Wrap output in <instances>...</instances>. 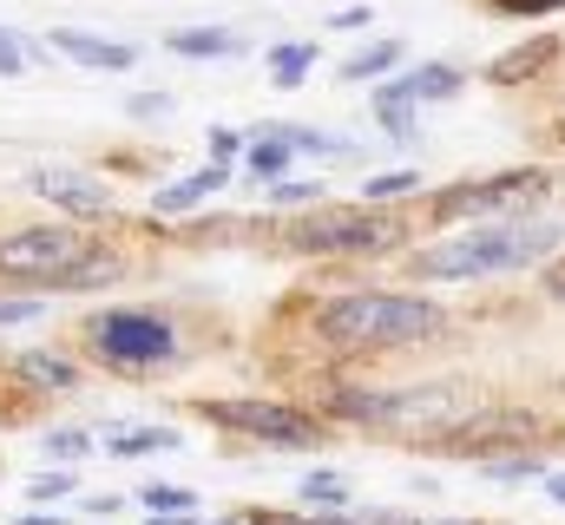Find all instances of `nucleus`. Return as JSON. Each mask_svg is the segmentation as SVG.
Here are the masks:
<instances>
[{
    "instance_id": "obj_1",
    "label": "nucleus",
    "mask_w": 565,
    "mask_h": 525,
    "mask_svg": "<svg viewBox=\"0 0 565 525\" xmlns=\"http://www.w3.org/2000/svg\"><path fill=\"white\" fill-rule=\"evenodd\" d=\"M309 329L329 355H402L447 329V309L415 289H349L316 302Z\"/></svg>"
},
{
    "instance_id": "obj_2",
    "label": "nucleus",
    "mask_w": 565,
    "mask_h": 525,
    "mask_svg": "<svg viewBox=\"0 0 565 525\" xmlns=\"http://www.w3.org/2000/svg\"><path fill=\"white\" fill-rule=\"evenodd\" d=\"M565 244L559 217H533V211H513V217H487V224H467L460 237H440L408 257V276L422 282H480V276H513V269H533V262H553Z\"/></svg>"
},
{
    "instance_id": "obj_3",
    "label": "nucleus",
    "mask_w": 565,
    "mask_h": 525,
    "mask_svg": "<svg viewBox=\"0 0 565 525\" xmlns=\"http://www.w3.org/2000/svg\"><path fill=\"white\" fill-rule=\"evenodd\" d=\"M79 342H86V355H93L99 368H113V375H151V368H164V362L184 355L178 329H171L158 309H99V315H86Z\"/></svg>"
},
{
    "instance_id": "obj_4",
    "label": "nucleus",
    "mask_w": 565,
    "mask_h": 525,
    "mask_svg": "<svg viewBox=\"0 0 565 525\" xmlns=\"http://www.w3.org/2000/svg\"><path fill=\"white\" fill-rule=\"evenodd\" d=\"M402 244H408V224L402 217L355 211V204L309 211V217L282 224V250H296V257H395Z\"/></svg>"
},
{
    "instance_id": "obj_5",
    "label": "nucleus",
    "mask_w": 565,
    "mask_h": 525,
    "mask_svg": "<svg viewBox=\"0 0 565 525\" xmlns=\"http://www.w3.org/2000/svg\"><path fill=\"white\" fill-rule=\"evenodd\" d=\"M198 414L224 433H244V440H264V447H296V453L329 440L322 414H309L302 400H270V394H211V400H198Z\"/></svg>"
},
{
    "instance_id": "obj_6",
    "label": "nucleus",
    "mask_w": 565,
    "mask_h": 525,
    "mask_svg": "<svg viewBox=\"0 0 565 525\" xmlns=\"http://www.w3.org/2000/svg\"><path fill=\"white\" fill-rule=\"evenodd\" d=\"M546 191H553V171H540V164H513V171L460 178V184L434 191V197H427V217H434V224H487V217L533 211Z\"/></svg>"
},
{
    "instance_id": "obj_7",
    "label": "nucleus",
    "mask_w": 565,
    "mask_h": 525,
    "mask_svg": "<svg viewBox=\"0 0 565 525\" xmlns=\"http://www.w3.org/2000/svg\"><path fill=\"white\" fill-rule=\"evenodd\" d=\"M99 237H86L79 224H20L0 237V282H20V289H60V276L73 262L93 257Z\"/></svg>"
},
{
    "instance_id": "obj_8",
    "label": "nucleus",
    "mask_w": 565,
    "mask_h": 525,
    "mask_svg": "<svg viewBox=\"0 0 565 525\" xmlns=\"http://www.w3.org/2000/svg\"><path fill=\"white\" fill-rule=\"evenodd\" d=\"M533 440H546V414L526 407V400H487L473 414H460L454 427L434 433L440 453H460V460H500V453H526Z\"/></svg>"
},
{
    "instance_id": "obj_9",
    "label": "nucleus",
    "mask_w": 565,
    "mask_h": 525,
    "mask_svg": "<svg viewBox=\"0 0 565 525\" xmlns=\"http://www.w3.org/2000/svg\"><path fill=\"white\" fill-rule=\"evenodd\" d=\"M26 191L46 197V204H60L66 217H113V211H119L113 191H106L93 171H73V164H40V171H26Z\"/></svg>"
},
{
    "instance_id": "obj_10",
    "label": "nucleus",
    "mask_w": 565,
    "mask_h": 525,
    "mask_svg": "<svg viewBox=\"0 0 565 525\" xmlns=\"http://www.w3.org/2000/svg\"><path fill=\"white\" fill-rule=\"evenodd\" d=\"M53 53L86 66V73H132L139 66V46L126 40H99V33H79V26H53Z\"/></svg>"
},
{
    "instance_id": "obj_11",
    "label": "nucleus",
    "mask_w": 565,
    "mask_h": 525,
    "mask_svg": "<svg viewBox=\"0 0 565 525\" xmlns=\"http://www.w3.org/2000/svg\"><path fill=\"white\" fill-rule=\"evenodd\" d=\"M7 375L33 394H73L86 382V368H79L73 355H60V349H20V355L7 362Z\"/></svg>"
},
{
    "instance_id": "obj_12",
    "label": "nucleus",
    "mask_w": 565,
    "mask_h": 525,
    "mask_svg": "<svg viewBox=\"0 0 565 525\" xmlns=\"http://www.w3.org/2000/svg\"><path fill=\"white\" fill-rule=\"evenodd\" d=\"M553 60H559V40H553V33H540V40H526V46L500 53V60L487 66V86H526V79H540Z\"/></svg>"
},
{
    "instance_id": "obj_13",
    "label": "nucleus",
    "mask_w": 565,
    "mask_h": 525,
    "mask_svg": "<svg viewBox=\"0 0 565 525\" xmlns=\"http://www.w3.org/2000/svg\"><path fill=\"white\" fill-rule=\"evenodd\" d=\"M369 113H375V126L388 131L395 144H415V131H422V126H415V113H422V99L408 93V79H402V73L375 86V106H369Z\"/></svg>"
},
{
    "instance_id": "obj_14",
    "label": "nucleus",
    "mask_w": 565,
    "mask_h": 525,
    "mask_svg": "<svg viewBox=\"0 0 565 525\" xmlns=\"http://www.w3.org/2000/svg\"><path fill=\"white\" fill-rule=\"evenodd\" d=\"M224 184H231V164H204V171L164 184V191L151 197V211H158V217H184V211H198V204H204L211 191H224Z\"/></svg>"
},
{
    "instance_id": "obj_15",
    "label": "nucleus",
    "mask_w": 565,
    "mask_h": 525,
    "mask_svg": "<svg viewBox=\"0 0 565 525\" xmlns=\"http://www.w3.org/2000/svg\"><path fill=\"white\" fill-rule=\"evenodd\" d=\"M164 46L178 60H237L244 53V40L224 33V26H184V33H164Z\"/></svg>"
},
{
    "instance_id": "obj_16",
    "label": "nucleus",
    "mask_w": 565,
    "mask_h": 525,
    "mask_svg": "<svg viewBox=\"0 0 565 525\" xmlns=\"http://www.w3.org/2000/svg\"><path fill=\"white\" fill-rule=\"evenodd\" d=\"M402 60H408V46H402V40H375V46H362V53H355V60L342 66V79H349V86H369V79H388V73L402 66Z\"/></svg>"
},
{
    "instance_id": "obj_17",
    "label": "nucleus",
    "mask_w": 565,
    "mask_h": 525,
    "mask_svg": "<svg viewBox=\"0 0 565 525\" xmlns=\"http://www.w3.org/2000/svg\"><path fill=\"white\" fill-rule=\"evenodd\" d=\"M145 453H178V427H113V460H145Z\"/></svg>"
},
{
    "instance_id": "obj_18",
    "label": "nucleus",
    "mask_w": 565,
    "mask_h": 525,
    "mask_svg": "<svg viewBox=\"0 0 565 525\" xmlns=\"http://www.w3.org/2000/svg\"><path fill=\"white\" fill-rule=\"evenodd\" d=\"M402 79H408V93H415V99H454V93H460V86H467V73H460V66H447V60H434V66H415V73H402Z\"/></svg>"
},
{
    "instance_id": "obj_19",
    "label": "nucleus",
    "mask_w": 565,
    "mask_h": 525,
    "mask_svg": "<svg viewBox=\"0 0 565 525\" xmlns=\"http://www.w3.org/2000/svg\"><path fill=\"white\" fill-rule=\"evenodd\" d=\"M480 473L493 486H520V480H546L553 467H546V453H500V460H480Z\"/></svg>"
},
{
    "instance_id": "obj_20",
    "label": "nucleus",
    "mask_w": 565,
    "mask_h": 525,
    "mask_svg": "<svg viewBox=\"0 0 565 525\" xmlns=\"http://www.w3.org/2000/svg\"><path fill=\"white\" fill-rule=\"evenodd\" d=\"M244 164H250L257 178H282V171L296 164V144L282 138V126H270L264 138H257V144H250V158H244Z\"/></svg>"
},
{
    "instance_id": "obj_21",
    "label": "nucleus",
    "mask_w": 565,
    "mask_h": 525,
    "mask_svg": "<svg viewBox=\"0 0 565 525\" xmlns=\"http://www.w3.org/2000/svg\"><path fill=\"white\" fill-rule=\"evenodd\" d=\"M309 66H316V46H302V40L270 46V79H277L282 93H289V86H302V79H309Z\"/></svg>"
},
{
    "instance_id": "obj_22",
    "label": "nucleus",
    "mask_w": 565,
    "mask_h": 525,
    "mask_svg": "<svg viewBox=\"0 0 565 525\" xmlns=\"http://www.w3.org/2000/svg\"><path fill=\"white\" fill-rule=\"evenodd\" d=\"M302 500H309L316 513H335V506H349V480L322 467V473H309V480H302Z\"/></svg>"
},
{
    "instance_id": "obj_23",
    "label": "nucleus",
    "mask_w": 565,
    "mask_h": 525,
    "mask_svg": "<svg viewBox=\"0 0 565 525\" xmlns=\"http://www.w3.org/2000/svg\"><path fill=\"white\" fill-rule=\"evenodd\" d=\"M408 191H422V171H382V178H369V184H362V197H369V204H402Z\"/></svg>"
},
{
    "instance_id": "obj_24",
    "label": "nucleus",
    "mask_w": 565,
    "mask_h": 525,
    "mask_svg": "<svg viewBox=\"0 0 565 525\" xmlns=\"http://www.w3.org/2000/svg\"><path fill=\"white\" fill-rule=\"evenodd\" d=\"M139 506H145V513H164V519H171V513H191V506H198V493H191V486H145Z\"/></svg>"
},
{
    "instance_id": "obj_25",
    "label": "nucleus",
    "mask_w": 565,
    "mask_h": 525,
    "mask_svg": "<svg viewBox=\"0 0 565 525\" xmlns=\"http://www.w3.org/2000/svg\"><path fill=\"white\" fill-rule=\"evenodd\" d=\"M46 453L73 467L79 453H93V433H86V427H53V433H46Z\"/></svg>"
},
{
    "instance_id": "obj_26",
    "label": "nucleus",
    "mask_w": 565,
    "mask_h": 525,
    "mask_svg": "<svg viewBox=\"0 0 565 525\" xmlns=\"http://www.w3.org/2000/svg\"><path fill=\"white\" fill-rule=\"evenodd\" d=\"M487 13H500V20H546V13H565V0H487Z\"/></svg>"
},
{
    "instance_id": "obj_27",
    "label": "nucleus",
    "mask_w": 565,
    "mask_h": 525,
    "mask_svg": "<svg viewBox=\"0 0 565 525\" xmlns=\"http://www.w3.org/2000/svg\"><path fill=\"white\" fill-rule=\"evenodd\" d=\"M322 197V184H309V178H270V204H316Z\"/></svg>"
},
{
    "instance_id": "obj_28",
    "label": "nucleus",
    "mask_w": 565,
    "mask_h": 525,
    "mask_svg": "<svg viewBox=\"0 0 565 525\" xmlns=\"http://www.w3.org/2000/svg\"><path fill=\"white\" fill-rule=\"evenodd\" d=\"M237 158H244V138L231 126H217L211 131V164H237Z\"/></svg>"
},
{
    "instance_id": "obj_29",
    "label": "nucleus",
    "mask_w": 565,
    "mask_h": 525,
    "mask_svg": "<svg viewBox=\"0 0 565 525\" xmlns=\"http://www.w3.org/2000/svg\"><path fill=\"white\" fill-rule=\"evenodd\" d=\"M26 493H33V500H66V493H73V473H40Z\"/></svg>"
},
{
    "instance_id": "obj_30",
    "label": "nucleus",
    "mask_w": 565,
    "mask_h": 525,
    "mask_svg": "<svg viewBox=\"0 0 565 525\" xmlns=\"http://www.w3.org/2000/svg\"><path fill=\"white\" fill-rule=\"evenodd\" d=\"M40 315V302L33 296H13V302H0V329H13V322H33Z\"/></svg>"
},
{
    "instance_id": "obj_31",
    "label": "nucleus",
    "mask_w": 565,
    "mask_h": 525,
    "mask_svg": "<svg viewBox=\"0 0 565 525\" xmlns=\"http://www.w3.org/2000/svg\"><path fill=\"white\" fill-rule=\"evenodd\" d=\"M26 73V46H0V79H20Z\"/></svg>"
},
{
    "instance_id": "obj_32",
    "label": "nucleus",
    "mask_w": 565,
    "mask_h": 525,
    "mask_svg": "<svg viewBox=\"0 0 565 525\" xmlns=\"http://www.w3.org/2000/svg\"><path fill=\"white\" fill-rule=\"evenodd\" d=\"M369 20H375L369 7H342V13H335V26H342V33H355V26H369Z\"/></svg>"
},
{
    "instance_id": "obj_33",
    "label": "nucleus",
    "mask_w": 565,
    "mask_h": 525,
    "mask_svg": "<svg viewBox=\"0 0 565 525\" xmlns=\"http://www.w3.org/2000/svg\"><path fill=\"white\" fill-rule=\"evenodd\" d=\"M164 106H171L164 93H145V99H132V119H151V113H164Z\"/></svg>"
},
{
    "instance_id": "obj_34",
    "label": "nucleus",
    "mask_w": 565,
    "mask_h": 525,
    "mask_svg": "<svg viewBox=\"0 0 565 525\" xmlns=\"http://www.w3.org/2000/svg\"><path fill=\"white\" fill-rule=\"evenodd\" d=\"M250 525H309V513H250Z\"/></svg>"
},
{
    "instance_id": "obj_35",
    "label": "nucleus",
    "mask_w": 565,
    "mask_h": 525,
    "mask_svg": "<svg viewBox=\"0 0 565 525\" xmlns=\"http://www.w3.org/2000/svg\"><path fill=\"white\" fill-rule=\"evenodd\" d=\"M86 513H93V519H113V513H126V500L106 493V500H86Z\"/></svg>"
},
{
    "instance_id": "obj_36",
    "label": "nucleus",
    "mask_w": 565,
    "mask_h": 525,
    "mask_svg": "<svg viewBox=\"0 0 565 525\" xmlns=\"http://www.w3.org/2000/svg\"><path fill=\"white\" fill-rule=\"evenodd\" d=\"M309 525H362V519H349V513L335 506V513H309Z\"/></svg>"
},
{
    "instance_id": "obj_37",
    "label": "nucleus",
    "mask_w": 565,
    "mask_h": 525,
    "mask_svg": "<svg viewBox=\"0 0 565 525\" xmlns=\"http://www.w3.org/2000/svg\"><path fill=\"white\" fill-rule=\"evenodd\" d=\"M546 296H565V262H553V269H546Z\"/></svg>"
},
{
    "instance_id": "obj_38",
    "label": "nucleus",
    "mask_w": 565,
    "mask_h": 525,
    "mask_svg": "<svg viewBox=\"0 0 565 525\" xmlns=\"http://www.w3.org/2000/svg\"><path fill=\"white\" fill-rule=\"evenodd\" d=\"M540 486H546V500H559V506H565V473H546Z\"/></svg>"
},
{
    "instance_id": "obj_39",
    "label": "nucleus",
    "mask_w": 565,
    "mask_h": 525,
    "mask_svg": "<svg viewBox=\"0 0 565 525\" xmlns=\"http://www.w3.org/2000/svg\"><path fill=\"white\" fill-rule=\"evenodd\" d=\"M145 525H198V519H191V513H171V519H164V513H151Z\"/></svg>"
},
{
    "instance_id": "obj_40",
    "label": "nucleus",
    "mask_w": 565,
    "mask_h": 525,
    "mask_svg": "<svg viewBox=\"0 0 565 525\" xmlns=\"http://www.w3.org/2000/svg\"><path fill=\"white\" fill-rule=\"evenodd\" d=\"M362 525H408V519H402V513H369Z\"/></svg>"
},
{
    "instance_id": "obj_41",
    "label": "nucleus",
    "mask_w": 565,
    "mask_h": 525,
    "mask_svg": "<svg viewBox=\"0 0 565 525\" xmlns=\"http://www.w3.org/2000/svg\"><path fill=\"white\" fill-rule=\"evenodd\" d=\"M13 525H60V519H46V513H26V519H13Z\"/></svg>"
},
{
    "instance_id": "obj_42",
    "label": "nucleus",
    "mask_w": 565,
    "mask_h": 525,
    "mask_svg": "<svg viewBox=\"0 0 565 525\" xmlns=\"http://www.w3.org/2000/svg\"><path fill=\"white\" fill-rule=\"evenodd\" d=\"M211 525H250V513H231V519H211Z\"/></svg>"
},
{
    "instance_id": "obj_43",
    "label": "nucleus",
    "mask_w": 565,
    "mask_h": 525,
    "mask_svg": "<svg viewBox=\"0 0 565 525\" xmlns=\"http://www.w3.org/2000/svg\"><path fill=\"white\" fill-rule=\"evenodd\" d=\"M0 46H20V33H7V26H0Z\"/></svg>"
},
{
    "instance_id": "obj_44",
    "label": "nucleus",
    "mask_w": 565,
    "mask_h": 525,
    "mask_svg": "<svg viewBox=\"0 0 565 525\" xmlns=\"http://www.w3.org/2000/svg\"><path fill=\"white\" fill-rule=\"evenodd\" d=\"M440 525H473V519H440Z\"/></svg>"
}]
</instances>
